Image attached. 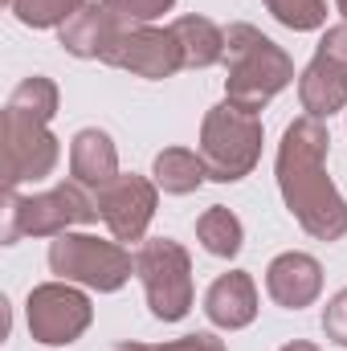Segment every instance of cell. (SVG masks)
Segmentation results:
<instances>
[{
    "label": "cell",
    "mask_w": 347,
    "mask_h": 351,
    "mask_svg": "<svg viewBox=\"0 0 347 351\" xmlns=\"http://www.w3.org/2000/svg\"><path fill=\"white\" fill-rule=\"evenodd\" d=\"M327 152H331L327 123L302 114L282 131L278 160H274L278 192L290 217L315 241H339L347 233V200L339 196L335 180L327 176Z\"/></svg>",
    "instance_id": "1"
},
{
    "label": "cell",
    "mask_w": 347,
    "mask_h": 351,
    "mask_svg": "<svg viewBox=\"0 0 347 351\" xmlns=\"http://www.w3.org/2000/svg\"><path fill=\"white\" fill-rule=\"evenodd\" d=\"M294 82V58L258 25L233 21L225 29V102L258 114Z\"/></svg>",
    "instance_id": "2"
},
{
    "label": "cell",
    "mask_w": 347,
    "mask_h": 351,
    "mask_svg": "<svg viewBox=\"0 0 347 351\" xmlns=\"http://www.w3.org/2000/svg\"><path fill=\"white\" fill-rule=\"evenodd\" d=\"M94 221H102L98 196L78 180H66L49 192H29V196L8 192L0 241L16 245L21 237H58V233H70L74 225H94Z\"/></svg>",
    "instance_id": "3"
},
{
    "label": "cell",
    "mask_w": 347,
    "mask_h": 351,
    "mask_svg": "<svg viewBox=\"0 0 347 351\" xmlns=\"http://www.w3.org/2000/svg\"><path fill=\"white\" fill-rule=\"evenodd\" d=\"M261 143H265V127L261 114H250L233 102H217L204 110L200 123V160L208 168V180L217 184H237L258 168Z\"/></svg>",
    "instance_id": "4"
},
{
    "label": "cell",
    "mask_w": 347,
    "mask_h": 351,
    "mask_svg": "<svg viewBox=\"0 0 347 351\" xmlns=\"http://www.w3.org/2000/svg\"><path fill=\"white\" fill-rule=\"evenodd\" d=\"M49 269L62 282L86 286L98 294H115L131 282L135 274V254L123 241H106L94 233H58L49 241Z\"/></svg>",
    "instance_id": "5"
},
{
    "label": "cell",
    "mask_w": 347,
    "mask_h": 351,
    "mask_svg": "<svg viewBox=\"0 0 347 351\" xmlns=\"http://www.w3.org/2000/svg\"><path fill=\"white\" fill-rule=\"evenodd\" d=\"M135 278L143 282L147 306L160 323H180L192 311V258L172 237H147L135 250Z\"/></svg>",
    "instance_id": "6"
},
{
    "label": "cell",
    "mask_w": 347,
    "mask_h": 351,
    "mask_svg": "<svg viewBox=\"0 0 347 351\" xmlns=\"http://www.w3.org/2000/svg\"><path fill=\"white\" fill-rule=\"evenodd\" d=\"M25 323H29L33 343H41V348H70L90 331L94 302H90L86 286L53 278V282H41V286L29 290Z\"/></svg>",
    "instance_id": "7"
},
{
    "label": "cell",
    "mask_w": 347,
    "mask_h": 351,
    "mask_svg": "<svg viewBox=\"0 0 347 351\" xmlns=\"http://www.w3.org/2000/svg\"><path fill=\"white\" fill-rule=\"evenodd\" d=\"M58 160H62V139L49 131V123L4 106V188L21 192V184L53 176Z\"/></svg>",
    "instance_id": "8"
},
{
    "label": "cell",
    "mask_w": 347,
    "mask_h": 351,
    "mask_svg": "<svg viewBox=\"0 0 347 351\" xmlns=\"http://www.w3.org/2000/svg\"><path fill=\"white\" fill-rule=\"evenodd\" d=\"M102 62L147 82H164L184 70V53L176 45L172 29H160V25H123Z\"/></svg>",
    "instance_id": "9"
},
{
    "label": "cell",
    "mask_w": 347,
    "mask_h": 351,
    "mask_svg": "<svg viewBox=\"0 0 347 351\" xmlns=\"http://www.w3.org/2000/svg\"><path fill=\"white\" fill-rule=\"evenodd\" d=\"M94 196H98V217H102V225L110 229L115 241H147V225H152L156 204H160L156 180L135 172H119Z\"/></svg>",
    "instance_id": "10"
},
{
    "label": "cell",
    "mask_w": 347,
    "mask_h": 351,
    "mask_svg": "<svg viewBox=\"0 0 347 351\" xmlns=\"http://www.w3.org/2000/svg\"><path fill=\"white\" fill-rule=\"evenodd\" d=\"M265 294L282 306V311H302L315 306L323 294V265L319 258L302 254V250H286L265 265Z\"/></svg>",
    "instance_id": "11"
},
{
    "label": "cell",
    "mask_w": 347,
    "mask_h": 351,
    "mask_svg": "<svg viewBox=\"0 0 347 351\" xmlns=\"http://www.w3.org/2000/svg\"><path fill=\"white\" fill-rule=\"evenodd\" d=\"M123 29V21L102 4V0H86L62 29H58V45L70 53V58H82V62H102L115 33Z\"/></svg>",
    "instance_id": "12"
},
{
    "label": "cell",
    "mask_w": 347,
    "mask_h": 351,
    "mask_svg": "<svg viewBox=\"0 0 347 351\" xmlns=\"http://www.w3.org/2000/svg\"><path fill=\"white\" fill-rule=\"evenodd\" d=\"M204 315L213 327L221 331H241L258 319V286L246 269H229L221 274L208 290H204Z\"/></svg>",
    "instance_id": "13"
},
{
    "label": "cell",
    "mask_w": 347,
    "mask_h": 351,
    "mask_svg": "<svg viewBox=\"0 0 347 351\" xmlns=\"http://www.w3.org/2000/svg\"><path fill=\"white\" fill-rule=\"evenodd\" d=\"M70 176L94 192L119 176V147L102 127H82L70 139Z\"/></svg>",
    "instance_id": "14"
},
{
    "label": "cell",
    "mask_w": 347,
    "mask_h": 351,
    "mask_svg": "<svg viewBox=\"0 0 347 351\" xmlns=\"http://www.w3.org/2000/svg\"><path fill=\"white\" fill-rule=\"evenodd\" d=\"M298 102L311 119L327 123L331 114L347 110V74L323 58H311V66L298 74Z\"/></svg>",
    "instance_id": "15"
},
{
    "label": "cell",
    "mask_w": 347,
    "mask_h": 351,
    "mask_svg": "<svg viewBox=\"0 0 347 351\" xmlns=\"http://www.w3.org/2000/svg\"><path fill=\"white\" fill-rule=\"evenodd\" d=\"M168 29L184 53V70H208L225 62V29L217 21L188 12V16H176Z\"/></svg>",
    "instance_id": "16"
},
{
    "label": "cell",
    "mask_w": 347,
    "mask_h": 351,
    "mask_svg": "<svg viewBox=\"0 0 347 351\" xmlns=\"http://www.w3.org/2000/svg\"><path fill=\"white\" fill-rule=\"evenodd\" d=\"M152 180H156V188L168 192V196H188V192H196V188L208 180V168H204L200 152L164 147V152L152 160Z\"/></svg>",
    "instance_id": "17"
},
{
    "label": "cell",
    "mask_w": 347,
    "mask_h": 351,
    "mask_svg": "<svg viewBox=\"0 0 347 351\" xmlns=\"http://www.w3.org/2000/svg\"><path fill=\"white\" fill-rule=\"evenodd\" d=\"M196 241L213 258H237L241 245H246V225H241V217L233 208L213 204V208H204L196 217Z\"/></svg>",
    "instance_id": "18"
},
{
    "label": "cell",
    "mask_w": 347,
    "mask_h": 351,
    "mask_svg": "<svg viewBox=\"0 0 347 351\" xmlns=\"http://www.w3.org/2000/svg\"><path fill=\"white\" fill-rule=\"evenodd\" d=\"M4 106L25 110V114H33V119H41V123H53V114H58V86H53V78H45V74H29L25 82H16V90L8 94Z\"/></svg>",
    "instance_id": "19"
},
{
    "label": "cell",
    "mask_w": 347,
    "mask_h": 351,
    "mask_svg": "<svg viewBox=\"0 0 347 351\" xmlns=\"http://www.w3.org/2000/svg\"><path fill=\"white\" fill-rule=\"evenodd\" d=\"M86 0H8V12L25 29H62Z\"/></svg>",
    "instance_id": "20"
},
{
    "label": "cell",
    "mask_w": 347,
    "mask_h": 351,
    "mask_svg": "<svg viewBox=\"0 0 347 351\" xmlns=\"http://www.w3.org/2000/svg\"><path fill=\"white\" fill-rule=\"evenodd\" d=\"M270 16L294 33H315L327 25V0H261Z\"/></svg>",
    "instance_id": "21"
},
{
    "label": "cell",
    "mask_w": 347,
    "mask_h": 351,
    "mask_svg": "<svg viewBox=\"0 0 347 351\" xmlns=\"http://www.w3.org/2000/svg\"><path fill=\"white\" fill-rule=\"evenodd\" d=\"M123 25H156L164 12H172L176 0H102Z\"/></svg>",
    "instance_id": "22"
},
{
    "label": "cell",
    "mask_w": 347,
    "mask_h": 351,
    "mask_svg": "<svg viewBox=\"0 0 347 351\" xmlns=\"http://www.w3.org/2000/svg\"><path fill=\"white\" fill-rule=\"evenodd\" d=\"M323 335H327L331 343L347 348V286L335 290V294L327 298V306H323Z\"/></svg>",
    "instance_id": "23"
},
{
    "label": "cell",
    "mask_w": 347,
    "mask_h": 351,
    "mask_svg": "<svg viewBox=\"0 0 347 351\" xmlns=\"http://www.w3.org/2000/svg\"><path fill=\"white\" fill-rule=\"evenodd\" d=\"M315 58H323V62L339 66V70L347 74V21L331 25V29L319 37V45H315Z\"/></svg>",
    "instance_id": "24"
},
{
    "label": "cell",
    "mask_w": 347,
    "mask_h": 351,
    "mask_svg": "<svg viewBox=\"0 0 347 351\" xmlns=\"http://www.w3.org/2000/svg\"><path fill=\"white\" fill-rule=\"evenodd\" d=\"M156 351H229L225 339H217L213 331H196V335H180V339H168Z\"/></svg>",
    "instance_id": "25"
},
{
    "label": "cell",
    "mask_w": 347,
    "mask_h": 351,
    "mask_svg": "<svg viewBox=\"0 0 347 351\" xmlns=\"http://www.w3.org/2000/svg\"><path fill=\"white\" fill-rule=\"evenodd\" d=\"M278 351H323L319 343H307V339H294V343H282Z\"/></svg>",
    "instance_id": "26"
},
{
    "label": "cell",
    "mask_w": 347,
    "mask_h": 351,
    "mask_svg": "<svg viewBox=\"0 0 347 351\" xmlns=\"http://www.w3.org/2000/svg\"><path fill=\"white\" fill-rule=\"evenodd\" d=\"M115 351H156V348H147V343H119Z\"/></svg>",
    "instance_id": "27"
},
{
    "label": "cell",
    "mask_w": 347,
    "mask_h": 351,
    "mask_svg": "<svg viewBox=\"0 0 347 351\" xmlns=\"http://www.w3.org/2000/svg\"><path fill=\"white\" fill-rule=\"evenodd\" d=\"M335 8H339V16L347 21V0H335Z\"/></svg>",
    "instance_id": "28"
},
{
    "label": "cell",
    "mask_w": 347,
    "mask_h": 351,
    "mask_svg": "<svg viewBox=\"0 0 347 351\" xmlns=\"http://www.w3.org/2000/svg\"><path fill=\"white\" fill-rule=\"evenodd\" d=\"M4 4H8V0H4Z\"/></svg>",
    "instance_id": "29"
}]
</instances>
